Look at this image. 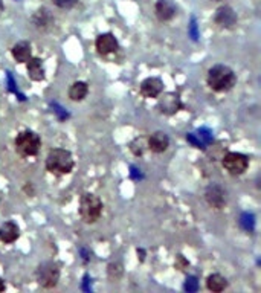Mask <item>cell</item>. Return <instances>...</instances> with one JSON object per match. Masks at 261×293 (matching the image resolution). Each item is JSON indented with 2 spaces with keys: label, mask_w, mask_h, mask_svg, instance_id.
<instances>
[{
  "label": "cell",
  "mask_w": 261,
  "mask_h": 293,
  "mask_svg": "<svg viewBox=\"0 0 261 293\" xmlns=\"http://www.w3.org/2000/svg\"><path fill=\"white\" fill-rule=\"evenodd\" d=\"M206 81H208V86L214 92L223 93V92L231 90L235 86L237 76H235V73L231 67H228L225 64H217V66H214L208 70Z\"/></svg>",
  "instance_id": "1"
},
{
  "label": "cell",
  "mask_w": 261,
  "mask_h": 293,
  "mask_svg": "<svg viewBox=\"0 0 261 293\" xmlns=\"http://www.w3.org/2000/svg\"><path fill=\"white\" fill-rule=\"evenodd\" d=\"M73 157L69 150L64 148H54L49 151L46 157V168L52 174H69L73 170Z\"/></svg>",
  "instance_id": "2"
},
{
  "label": "cell",
  "mask_w": 261,
  "mask_h": 293,
  "mask_svg": "<svg viewBox=\"0 0 261 293\" xmlns=\"http://www.w3.org/2000/svg\"><path fill=\"white\" fill-rule=\"evenodd\" d=\"M103 214V202L95 194H84L79 202V216L85 223H97Z\"/></svg>",
  "instance_id": "3"
},
{
  "label": "cell",
  "mask_w": 261,
  "mask_h": 293,
  "mask_svg": "<svg viewBox=\"0 0 261 293\" xmlns=\"http://www.w3.org/2000/svg\"><path fill=\"white\" fill-rule=\"evenodd\" d=\"M14 145H16V151L23 156V157H31V156H35L41 147V139L37 133L34 132H22L17 135L16 141H14Z\"/></svg>",
  "instance_id": "4"
},
{
  "label": "cell",
  "mask_w": 261,
  "mask_h": 293,
  "mask_svg": "<svg viewBox=\"0 0 261 293\" xmlns=\"http://www.w3.org/2000/svg\"><path fill=\"white\" fill-rule=\"evenodd\" d=\"M37 282L45 288H54L60 281V267L57 263L46 261L41 263L35 272Z\"/></svg>",
  "instance_id": "5"
},
{
  "label": "cell",
  "mask_w": 261,
  "mask_h": 293,
  "mask_svg": "<svg viewBox=\"0 0 261 293\" xmlns=\"http://www.w3.org/2000/svg\"><path fill=\"white\" fill-rule=\"evenodd\" d=\"M222 163H223V168H225L229 174H232V176H240V174H243V173L247 170V166H249V159H247V156H244V154H241V153L231 151V153H226V154H225Z\"/></svg>",
  "instance_id": "6"
},
{
  "label": "cell",
  "mask_w": 261,
  "mask_h": 293,
  "mask_svg": "<svg viewBox=\"0 0 261 293\" xmlns=\"http://www.w3.org/2000/svg\"><path fill=\"white\" fill-rule=\"evenodd\" d=\"M157 107H159L160 113H163V115H176L184 106H182V101H181L178 93L166 92L159 98Z\"/></svg>",
  "instance_id": "7"
},
{
  "label": "cell",
  "mask_w": 261,
  "mask_h": 293,
  "mask_svg": "<svg viewBox=\"0 0 261 293\" xmlns=\"http://www.w3.org/2000/svg\"><path fill=\"white\" fill-rule=\"evenodd\" d=\"M205 200L208 202V205L214 210H223L225 205H226V194H225V189L217 185V183H212L206 188L205 191Z\"/></svg>",
  "instance_id": "8"
},
{
  "label": "cell",
  "mask_w": 261,
  "mask_h": 293,
  "mask_svg": "<svg viewBox=\"0 0 261 293\" xmlns=\"http://www.w3.org/2000/svg\"><path fill=\"white\" fill-rule=\"evenodd\" d=\"M214 22L220 26V28H234L235 23H237V13L228 7V5H223L220 7L217 11H215V16H214Z\"/></svg>",
  "instance_id": "9"
},
{
  "label": "cell",
  "mask_w": 261,
  "mask_h": 293,
  "mask_svg": "<svg viewBox=\"0 0 261 293\" xmlns=\"http://www.w3.org/2000/svg\"><path fill=\"white\" fill-rule=\"evenodd\" d=\"M163 92V82L159 78H147L141 84V95L145 98H157Z\"/></svg>",
  "instance_id": "10"
},
{
  "label": "cell",
  "mask_w": 261,
  "mask_h": 293,
  "mask_svg": "<svg viewBox=\"0 0 261 293\" xmlns=\"http://www.w3.org/2000/svg\"><path fill=\"white\" fill-rule=\"evenodd\" d=\"M97 51L101 54V55H109V54H113L116 52L118 49V40L115 38L113 34H101L98 38H97Z\"/></svg>",
  "instance_id": "11"
},
{
  "label": "cell",
  "mask_w": 261,
  "mask_h": 293,
  "mask_svg": "<svg viewBox=\"0 0 261 293\" xmlns=\"http://www.w3.org/2000/svg\"><path fill=\"white\" fill-rule=\"evenodd\" d=\"M156 16L160 22H168L176 16V5L171 0H157L156 4Z\"/></svg>",
  "instance_id": "12"
},
{
  "label": "cell",
  "mask_w": 261,
  "mask_h": 293,
  "mask_svg": "<svg viewBox=\"0 0 261 293\" xmlns=\"http://www.w3.org/2000/svg\"><path fill=\"white\" fill-rule=\"evenodd\" d=\"M20 235V229L16 223L13 222H7L0 226V241L5 244H11L14 243Z\"/></svg>",
  "instance_id": "13"
},
{
  "label": "cell",
  "mask_w": 261,
  "mask_h": 293,
  "mask_svg": "<svg viewBox=\"0 0 261 293\" xmlns=\"http://www.w3.org/2000/svg\"><path fill=\"white\" fill-rule=\"evenodd\" d=\"M168 145H169V139L163 132H156L148 139V148L153 153H163L168 148Z\"/></svg>",
  "instance_id": "14"
},
{
  "label": "cell",
  "mask_w": 261,
  "mask_h": 293,
  "mask_svg": "<svg viewBox=\"0 0 261 293\" xmlns=\"http://www.w3.org/2000/svg\"><path fill=\"white\" fill-rule=\"evenodd\" d=\"M13 52V57L17 63H26L31 57H32V52H31V45L28 41H19L13 46L11 49Z\"/></svg>",
  "instance_id": "15"
},
{
  "label": "cell",
  "mask_w": 261,
  "mask_h": 293,
  "mask_svg": "<svg viewBox=\"0 0 261 293\" xmlns=\"http://www.w3.org/2000/svg\"><path fill=\"white\" fill-rule=\"evenodd\" d=\"M32 22H34L35 28H38V29H41V31H46V29H49V28L54 25V19H52L51 13H49L46 8L38 10V11L32 16Z\"/></svg>",
  "instance_id": "16"
},
{
  "label": "cell",
  "mask_w": 261,
  "mask_h": 293,
  "mask_svg": "<svg viewBox=\"0 0 261 293\" xmlns=\"http://www.w3.org/2000/svg\"><path fill=\"white\" fill-rule=\"evenodd\" d=\"M28 76L32 81H43L45 79V67L40 58H29L28 61Z\"/></svg>",
  "instance_id": "17"
},
{
  "label": "cell",
  "mask_w": 261,
  "mask_h": 293,
  "mask_svg": "<svg viewBox=\"0 0 261 293\" xmlns=\"http://www.w3.org/2000/svg\"><path fill=\"white\" fill-rule=\"evenodd\" d=\"M89 93V86L84 81H76L69 89V98L72 101H82Z\"/></svg>",
  "instance_id": "18"
},
{
  "label": "cell",
  "mask_w": 261,
  "mask_h": 293,
  "mask_svg": "<svg viewBox=\"0 0 261 293\" xmlns=\"http://www.w3.org/2000/svg\"><path fill=\"white\" fill-rule=\"evenodd\" d=\"M206 287L211 290V291H223L226 287H228V281L225 276H222L220 273H212L206 278Z\"/></svg>",
  "instance_id": "19"
},
{
  "label": "cell",
  "mask_w": 261,
  "mask_h": 293,
  "mask_svg": "<svg viewBox=\"0 0 261 293\" xmlns=\"http://www.w3.org/2000/svg\"><path fill=\"white\" fill-rule=\"evenodd\" d=\"M130 150L135 156H142L148 150V141L145 138H136L130 144Z\"/></svg>",
  "instance_id": "20"
},
{
  "label": "cell",
  "mask_w": 261,
  "mask_h": 293,
  "mask_svg": "<svg viewBox=\"0 0 261 293\" xmlns=\"http://www.w3.org/2000/svg\"><path fill=\"white\" fill-rule=\"evenodd\" d=\"M240 226L246 231V232H252L255 228V217L250 213H243L240 216Z\"/></svg>",
  "instance_id": "21"
},
{
  "label": "cell",
  "mask_w": 261,
  "mask_h": 293,
  "mask_svg": "<svg viewBox=\"0 0 261 293\" xmlns=\"http://www.w3.org/2000/svg\"><path fill=\"white\" fill-rule=\"evenodd\" d=\"M124 273V269H122V264L121 263H110L109 264V278L112 281H118Z\"/></svg>",
  "instance_id": "22"
},
{
  "label": "cell",
  "mask_w": 261,
  "mask_h": 293,
  "mask_svg": "<svg viewBox=\"0 0 261 293\" xmlns=\"http://www.w3.org/2000/svg\"><path fill=\"white\" fill-rule=\"evenodd\" d=\"M184 288H185L188 293L197 291V290H199V281H197V278H196V276H188V278L185 279Z\"/></svg>",
  "instance_id": "23"
},
{
  "label": "cell",
  "mask_w": 261,
  "mask_h": 293,
  "mask_svg": "<svg viewBox=\"0 0 261 293\" xmlns=\"http://www.w3.org/2000/svg\"><path fill=\"white\" fill-rule=\"evenodd\" d=\"M197 138L202 141L203 145H209V144L212 142V139H214L211 130H208V129H200V130L197 132Z\"/></svg>",
  "instance_id": "24"
},
{
  "label": "cell",
  "mask_w": 261,
  "mask_h": 293,
  "mask_svg": "<svg viewBox=\"0 0 261 293\" xmlns=\"http://www.w3.org/2000/svg\"><path fill=\"white\" fill-rule=\"evenodd\" d=\"M52 2H54V5H57L61 10H70L72 7L76 5L78 0H52Z\"/></svg>",
  "instance_id": "25"
},
{
  "label": "cell",
  "mask_w": 261,
  "mask_h": 293,
  "mask_svg": "<svg viewBox=\"0 0 261 293\" xmlns=\"http://www.w3.org/2000/svg\"><path fill=\"white\" fill-rule=\"evenodd\" d=\"M187 141H188L191 145H194L196 148H202V150L205 148V145L202 144V141H200L196 135H193V133H188V135H187Z\"/></svg>",
  "instance_id": "26"
},
{
  "label": "cell",
  "mask_w": 261,
  "mask_h": 293,
  "mask_svg": "<svg viewBox=\"0 0 261 293\" xmlns=\"http://www.w3.org/2000/svg\"><path fill=\"white\" fill-rule=\"evenodd\" d=\"M174 266H176V269H179V270H185L190 266V263L184 258V255H178L176 261H174Z\"/></svg>",
  "instance_id": "27"
},
{
  "label": "cell",
  "mask_w": 261,
  "mask_h": 293,
  "mask_svg": "<svg viewBox=\"0 0 261 293\" xmlns=\"http://www.w3.org/2000/svg\"><path fill=\"white\" fill-rule=\"evenodd\" d=\"M52 109H54V112H55V113H57V115L60 116V119H61V121H63V119H67V118H69V113H67V112H66V110H64L63 107H60V106H58L57 103H54V104H52Z\"/></svg>",
  "instance_id": "28"
},
{
  "label": "cell",
  "mask_w": 261,
  "mask_h": 293,
  "mask_svg": "<svg viewBox=\"0 0 261 293\" xmlns=\"http://www.w3.org/2000/svg\"><path fill=\"white\" fill-rule=\"evenodd\" d=\"M190 34L193 37V40H197L199 38V31H197V23H196V19L191 20V25H190Z\"/></svg>",
  "instance_id": "29"
},
{
  "label": "cell",
  "mask_w": 261,
  "mask_h": 293,
  "mask_svg": "<svg viewBox=\"0 0 261 293\" xmlns=\"http://www.w3.org/2000/svg\"><path fill=\"white\" fill-rule=\"evenodd\" d=\"M132 177H133V179H142L141 170H138L136 166H132Z\"/></svg>",
  "instance_id": "30"
},
{
  "label": "cell",
  "mask_w": 261,
  "mask_h": 293,
  "mask_svg": "<svg viewBox=\"0 0 261 293\" xmlns=\"http://www.w3.org/2000/svg\"><path fill=\"white\" fill-rule=\"evenodd\" d=\"M8 81H10V89H11L14 93H17V89H16V84H14V79H13V75H11V73H8Z\"/></svg>",
  "instance_id": "31"
},
{
  "label": "cell",
  "mask_w": 261,
  "mask_h": 293,
  "mask_svg": "<svg viewBox=\"0 0 261 293\" xmlns=\"http://www.w3.org/2000/svg\"><path fill=\"white\" fill-rule=\"evenodd\" d=\"M89 282H91V281H89V276H87V275H85V276H84V284H82V288H84L85 291H91Z\"/></svg>",
  "instance_id": "32"
},
{
  "label": "cell",
  "mask_w": 261,
  "mask_h": 293,
  "mask_svg": "<svg viewBox=\"0 0 261 293\" xmlns=\"http://www.w3.org/2000/svg\"><path fill=\"white\" fill-rule=\"evenodd\" d=\"M5 288H7V285H5V282L0 279V291H5Z\"/></svg>",
  "instance_id": "33"
},
{
  "label": "cell",
  "mask_w": 261,
  "mask_h": 293,
  "mask_svg": "<svg viewBox=\"0 0 261 293\" xmlns=\"http://www.w3.org/2000/svg\"><path fill=\"white\" fill-rule=\"evenodd\" d=\"M4 2H2V0H0V16H2V13H4Z\"/></svg>",
  "instance_id": "34"
}]
</instances>
